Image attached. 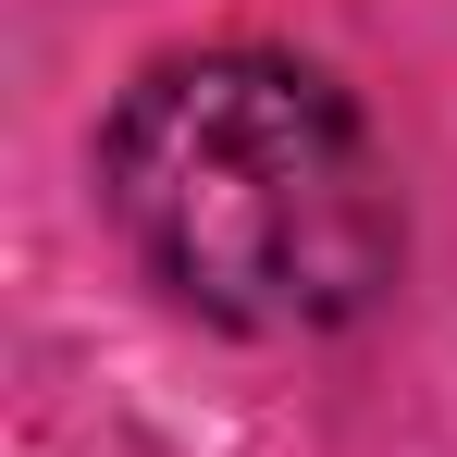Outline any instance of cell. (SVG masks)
<instances>
[{"mask_svg":"<svg viewBox=\"0 0 457 457\" xmlns=\"http://www.w3.org/2000/svg\"><path fill=\"white\" fill-rule=\"evenodd\" d=\"M99 186L137 260L235 334H321L395 285V173L371 124L272 50H198L137 75Z\"/></svg>","mask_w":457,"mask_h":457,"instance_id":"cell-1","label":"cell"}]
</instances>
